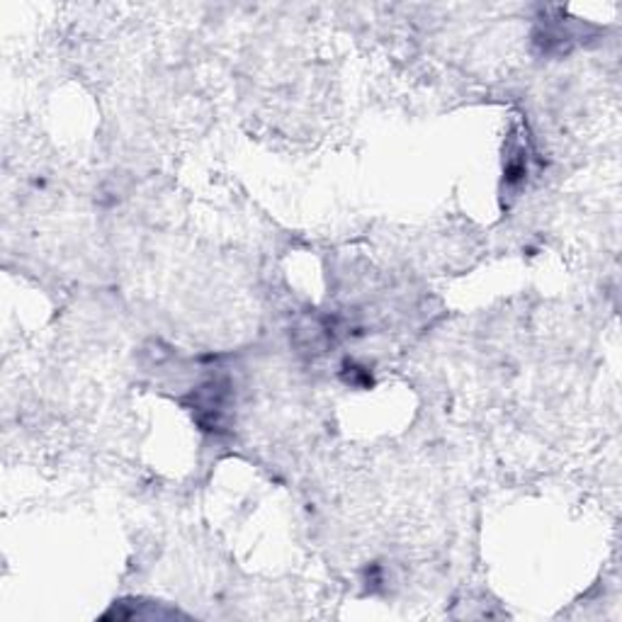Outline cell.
Here are the masks:
<instances>
[{
	"label": "cell",
	"mask_w": 622,
	"mask_h": 622,
	"mask_svg": "<svg viewBox=\"0 0 622 622\" xmlns=\"http://www.w3.org/2000/svg\"><path fill=\"white\" fill-rule=\"evenodd\" d=\"M192 413L204 431H222L228 413V385L220 379H210L195 391Z\"/></svg>",
	"instance_id": "cell-1"
}]
</instances>
